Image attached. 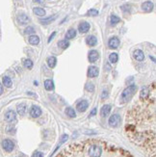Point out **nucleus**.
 Instances as JSON below:
<instances>
[{
	"instance_id": "nucleus-1",
	"label": "nucleus",
	"mask_w": 156,
	"mask_h": 157,
	"mask_svg": "<svg viewBox=\"0 0 156 157\" xmlns=\"http://www.w3.org/2000/svg\"><path fill=\"white\" fill-rule=\"evenodd\" d=\"M136 92H137V86L136 85H131L128 86V87L125 89L124 91L122 93V97H120V102L122 103H125L128 102L133 95H135Z\"/></svg>"
},
{
	"instance_id": "nucleus-2",
	"label": "nucleus",
	"mask_w": 156,
	"mask_h": 157,
	"mask_svg": "<svg viewBox=\"0 0 156 157\" xmlns=\"http://www.w3.org/2000/svg\"><path fill=\"white\" fill-rule=\"evenodd\" d=\"M1 145H2L3 149L5 151H7V152H11V151H13V149L15 148L14 142L12 140H10V139H5V140H3Z\"/></svg>"
},
{
	"instance_id": "nucleus-3",
	"label": "nucleus",
	"mask_w": 156,
	"mask_h": 157,
	"mask_svg": "<svg viewBox=\"0 0 156 157\" xmlns=\"http://www.w3.org/2000/svg\"><path fill=\"white\" fill-rule=\"evenodd\" d=\"M120 121H122L120 116L118 115V114H114V115H112L111 117H110L108 123H109V125L111 126V127H117V126L120 125Z\"/></svg>"
},
{
	"instance_id": "nucleus-4",
	"label": "nucleus",
	"mask_w": 156,
	"mask_h": 157,
	"mask_svg": "<svg viewBox=\"0 0 156 157\" xmlns=\"http://www.w3.org/2000/svg\"><path fill=\"white\" fill-rule=\"evenodd\" d=\"M42 109L39 107V106H36V105H33L30 109V116L32 118H39L40 116L42 115Z\"/></svg>"
},
{
	"instance_id": "nucleus-5",
	"label": "nucleus",
	"mask_w": 156,
	"mask_h": 157,
	"mask_svg": "<svg viewBox=\"0 0 156 157\" xmlns=\"http://www.w3.org/2000/svg\"><path fill=\"white\" fill-rule=\"evenodd\" d=\"M99 74V70L97 67L95 66H91V67L88 69V76L90 78H95L97 77Z\"/></svg>"
},
{
	"instance_id": "nucleus-6",
	"label": "nucleus",
	"mask_w": 156,
	"mask_h": 157,
	"mask_svg": "<svg viewBox=\"0 0 156 157\" xmlns=\"http://www.w3.org/2000/svg\"><path fill=\"white\" fill-rule=\"evenodd\" d=\"M88 58H89V61L91 63L97 62V61L99 59L98 51H97V50H91L89 52V55H88Z\"/></svg>"
},
{
	"instance_id": "nucleus-7",
	"label": "nucleus",
	"mask_w": 156,
	"mask_h": 157,
	"mask_svg": "<svg viewBox=\"0 0 156 157\" xmlns=\"http://www.w3.org/2000/svg\"><path fill=\"white\" fill-rule=\"evenodd\" d=\"M90 28H91L90 23H88V22H86V21H83L79 25H78V31L81 33V34H85V33H87L90 30Z\"/></svg>"
},
{
	"instance_id": "nucleus-8",
	"label": "nucleus",
	"mask_w": 156,
	"mask_h": 157,
	"mask_svg": "<svg viewBox=\"0 0 156 157\" xmlns=\"http://www.w3.org/2000/svg\"><path fill=\"white\" fill-rule=\"evenodd\" d=\"M108 45H109L110 48L112 49H116L119 47L120 45V40L118 37H113L111 39L109 40V42H108Z\"/></svg>"
},
{
	"instance_id": "nucleus-9",
	"label": "nucleus",
	"mask_w": 156,
	"mask_h": 157,
	"mask_svg": "<svg viewBox=\"0 0 156 157\" xmlns=\"http://www.w3.org/2000/svg\"><path fill=\"white\" fill-rule=\"evenodd\" d=\"M16 118H17V114L13 110L7 111L6 114H5V120H6V121H8V123H12V121H16Z\"/></svg>"
},
{
	"instance_id": "nucleus-10",
	"label": "nucleus",
	"mask_w": 156,
	"mask_h": 157,
	"mask_svg": "<svg viewBox=\"0 0 156 157\" xmlns=\"http://www.w3.org/2000/svg\"><path fill=\"white\" fill-rule=\"evenodd\" d=\"M88 107H89V103H88L87 100H81L76 105V108L79 112H85L88 109Z\"/></svg>"
},
{
	"instance_id": "nucleus-11",
	"label": "nucleus",
	"mask_w": 156,
	"mask_h": 157,
	"mask_svg": "<svg viewBox=\"0 0 156 157\" xmlns=\"http://www.w3.org/2000/svg\"><path fill=\"white\" fill-rule=\"evenodd\" d=\"M154 5L151 1H145L142 4V10L145 13H150L153 10Z\"/></svg>"
},
{
	"instance_id": "nucleus-12",
	"label": "nucleus",
	"mask_w": 156,
	"mask_h": 157,
	"mask_svg": "<svg viewBox=\"0 0 156 157\" xmlns=\"http://www.w3.org/2000/svg\"><path fill=\"white\" fill-rule=\"evenodd\" d=\"M133 56L138 62H143L145 60V54L141 49H136L134 53H133Z\"/></svg>"
},
{
	"instance_id": "nucleus-13",
	"label": "nucleus",
	"mask_w": 156,
	"mask_h": 157,
	"mask_svg": "<svg viewBox=\"0 0 156 157\" xmlns=\"http://www.w3.org/2000/svg\"><path fill=\"white\" fill-rule=\"evenodd\" d=\"M111 109H112V107L110 104H106V105L103 106V107L101 108V110H100V115H101V117H103V118L107 117V116L110 114V112H111Z\"/></svg>"
},
{
	"instance_id": "nucleus-14",
	"label": "nucleus",
	"mask_w": 156,
	"mask_h": 157,
	"mask_svg": "<svg viewBox=\"0 0 156 157\" xmlns=\"http://www.w3.org/2000/svg\"><path fill=\"white\" fill-rule=\"evenodd\" d=\"M17 21L20 24H26L30 21V17L25 14H20L17 16Z\"/></svg>"
},
{
	"instance_id": "nucleus-15",
	"label": "nucleus",
	"mask_w": 156,
	"mask_h": 157,
	"mask_svg": "<svg viewBox=\"0 0 156 157\" xmlns=\"http://www.w3.org/2000/svg\"><path fill=\"white\" fill-rule=\"evenodd\" d=\"M150 91L147 87H144L141 90L140 92V98L141 99H147L148 97H149Z\"/></svg>"
},
{
	"instance_id": "nucleus-16",
	"label": "nucleus",
	"mask_w": 156,
	"mask_h": 157,
	"mask_svg": "<svg viewBox=\"0 0 156 157\" xmlns=\"http://www.w3.org/2000/svg\"><path fill=\"white\" fill-rule=\"evenodd\" d=\"M86 44L90 46H95L97 44V39L95 36H88L86 38Z\"/></svg>"
},
{
	"instance_id": "nucleus-17",
	"label": "nucleus",
	"mask_w": 156,
	"mask_h": 157,
	"mask_svg": "<svg viewBox=\"0 0 156 157\" xmlns=\"http://www.w3.org/2000/svg\"><path fill=\"white\" fill-rule=\"evenodd\" d=\"M56 19H57V15H53V16H51V17H45V19H40V22H41L42 24L47 25V24L51 23L52 21H54V20Z\"/></svg>"
},
{
	"instance_id": "nucleus-18",
	"label": "nucleus",
	"mask_w": 156,
	"mask_h": 157,
	"mask_svg": "<svg viewBox=\"0 0 156 157\" xmlns=\"http://www.w3.org/2000/svg\"><path fill=\"white\" fill-rule=\"evenodd\" d=\"M29 44L32 45H38L40 44V38L37 35H31L29 37Z\"/></svg>"
},
{
	"instance_id": "nucleus-19",
	"label": "nucleus",
	"mask_w": 156,
	"mask_h": 157,
	"mask_svg": "<svg viewBox=\"0 0 156 157\" xmlns=\"http://www.w3.org/2000/svg\"><path fill=\"white\" fill-rule=\"evenodd\" d=\"M26 104L25 103H20V104H19L17 105V113H19V115H20V116H23L25 112H26Z\"/></svg>"
},
{
	"instance_id": "nucleus-20",
	"label": "nucleus",
	"mask_w": 156,
	"mask_h": 157,
	"mask_svg": "<svg viewBox=\"0 0 156 157\" xmlns=\"http://www.w3.org/2000/svg\"><path fill=\"white\" fill-rule=\"evenodd\" d=\"M44 88L46 91H52L54 89V83L52 80L47 79L44 81Z\"/></svg>"
},
{
	"instance_id": "nucleus-21",
	"label": "nucleus",
	"mask_w": 156,
	"mask_h": 157,
	"mask_svg": "<svg viewBox=\"0 0 156 157\" xmlns=\"http://www.w3.org/2000/svg\"><path fill=\"white\" fill-rule=\"evenodd\" d=\"M2 82H3V85L7 88H11L12 85H13L11 78H10L9 76H4L3 79H2Z\"/></svg>"
},
{
	"instance_id": "nucleus-22",
	"label": "nucleus",
	"mask_w": 156,
	"mask_h": 157,
	"mask_svg": "<svg viewBox=\"0 0 156 157\" xmlns=\"http://www.w3.org/2000/svg\"><path fill=\"white\" fill-rule=\"evenodd\" d=\"M76 36V30L75 29H69V31L67 32V34H66V38L67 40H71V39H73V38Z\"/></svg>"
},
{
	"instance_id": "nucleus-23",
	"label": "nucleus",
	"mask_w": 156,
	"mask_h": 157,
	"mask_svg": "<svg viewBox=\"0 0 156 157\" xmlns=\"http://www.w3.org/2000/svg\"><path fill=\"white\" fill-rule=\"evenodd\" d=\"M33 12H34L35 15H37V16H39V17H44L45 15V11L42 8H40V7H36V8H34Z\"/></svg>"
},
{
	"instance_id": "nucleus-24",
	"label": "nucleus",
	"mask_w": 156,
	"mask_h": 157,
	"mask_svg": "<svg viewBox=\"0 0 156 157\" xmlns=\"http://www.w3.org/2000/svg\"><path fill=\"white\" fill-rule=\"evenodd\" d=\"M58 46H59L60 48H62V49H67V47L69 46V42H67V40H60V42H58Z\"/></svg>"
},
{
	"instance_id": "nucleus-25",
	"label": "nucleus",
	"mask_w": 156,
	"mask_h": 157,
	"mask_svg": "<svg viewBox=\"0 0 156 157\" xmlns=\"http://www.w3.org/2000/svg\"><path fill=\"white\" fill-rule=\"evenodd\" d=\"M56 64H57V59L55 57H49L48 59H47V65H48L51 69L55 68Z\"/></svg>"
},
{
	"instance_id": "nucleus-26",
	"label": "nucleus",
	"mask_w": 156,
	"mask_h": 157,
	"mask_svg": "<svg viewBox=\"0 0 156 157\" xmlns=\"http://www.w3.org/2000/svg\"><path fill=\"white\" fill-rule=\"evenodd\" d=\"M66 114H67V116H69V118H75L76 117V113H75L74 109H72L71 107H67L66 109Z\"/></svg>"
},
{
	"instance_id": "nucleus-27",
	"label": "nucleus",
	"mask_w": 156,
	"mask_h": 157,
	"mask_svg": "<svg viewBox=\"0 0 156 157\" xmlns=\"http://www.w3.org/2000/svg\"><path fill=\"white\" fill-rule=\"evenodd\" d=\"M118 60H119V55H118L117 53H111V54H110L109 61L112 63V64H115V63H117Z\"/></svg>"
},
{
	"instance_id": "nucleus-28",
	"label": "nucleus",
	"mask_w": 156,
	"mask_h": 157,
	"mask_svg": "<svg viewBox=\"0 0 156 157\" xmlns=\"http://www.w3.org/2000/svg\"><path fill=\"white\" fill-rule=\"evenodd\" d=\"M23 66L26 68V69L31 70L32 68H33V62H32L30 59H25L23 60Z\"/></svg>"
},
{
	"instance_id": "nucleus-29",
	"label": "nucleus",
	"mask_w": 156,
	"mask_h": 157,
	"mask_svg": "<svg viewBox=\"0 0 156 157\" xmlns=\"http://www.w3.org/2000/svg\"><path fill=\"white\" fill-rule=\"evenodd\" d=\"M111 24L112 25H116V24H118L119 22L120 21V19L119 17H117V16H115V15H112L111 16Z\"/></svg>"
},
{
	"instance_id": "nucleus-30",
	"label": "nucleus",
	"mask_w": 156,
	"mask_h": 157,
	"mask_svg": "<svg viewBox=\"0 0 156 157\" xmlns=\"http://www.w3.org/2000/svg\"><path fill=\"white\" fill-rule=\"evenodd\" d=\"M34 33H35V29L32 26L26 27V28H25V30H24V34L25 35H33Z\"/></svg>"
},
{
	"instance_id": "nucleus-31",
	"label": "nucleus",
	"mask_w": 156,
	"mask_h": 157,
	"mask_svg": "<svg viewBox=\"0 0 156 157\" xmlns=\"http://www.w3.org/2000/svg\"><path fill=\"white\" fill-rule=\"evenodd\" d=\"M97 15H98V11L95 9H91L87 13V16H91V17H97Z\"/></svg>"
},
{
	"instance_id": "nucleus-32",
	"label": "nucleus",
	"mask_w": 156,
	"mask_h": 157,
	"mask_svg": "<svg viewBox=\"0 0 156 157\" xmlns=\"http://www.w3.org/2000/svg\"><path fill=\"white\" fill-rule=\"evenodd\" d=\"M87 91H89V92H94L95 91V85L93 84V83H87L86 84V87H85Z\"/></svg>"
},
{
	"instance_id": "nucleus-33",
	"label": "nucleus",
	"mask_w": 156,
	"mask_h": 157,
	"mask_svg": "<svg viewBox=\"0 0 156 157\" xmlns=\"http://www.w3.org/2000/svg\"><path fill=\"white\" fill-rule=\"evenodd\" d=\"M122 10L123 12H129L130 11V6L129 5H123V6H122Z\"/></svg>"
},
{
	"instance_id": "nucleus-34",
	"label": "nucleus",
	"mask_w": 156,
	"mask_h": 157,
	"mask_svg": "<svg viewBox=\"0 0 156 157\" xmlns=\"http://www.w3.org/2000/svg\"><path fill=\"white\" fill-rule=\"evenodd\" d=\"M31 157H44V154H42V152H41V151H36Z\"/></svg>"
},
{
	"instance_id": "nucleus-35",
	"label": "nucleus",
	"mask_w": 156,
	"mask_h": 157,
	"mask_svg": "<svg viewBox=\"0 0 156 157\" xmlns=\"http://www.w3.org/2000/svg\"><path fill=\"white\" fill-rule=\"evenodd\" d=\"M108 97V92L107 91H103L102 92V95H101V98L104 99V98H107Z\"/></svg>"
},
{
	"instance_id": "nucleus-36",
	"label": "nucleus",
	"mask_w": 156,
	"mask_h": 157,
	"mask_svg": "<svg viewBox=\"0 0 156 157\" xmlns=\"http://www.w3.org/2000/svg\"><path fill=\"white\" fill-rule=\"evenodd\" d=\"M55 36H56V32H53V33H52V34H51V36H50V37L48 38V40H47V42H50L52 40L54 39V37H55Z\"/></svg>"
},
{
	"instance_id": "nucleus-37",
	"label": "nucleus",
	"mask_w": 156,
	"mask_h": 157,
	"mask_svg": "<svg viewBox=\"0 0 156 157\" xmlns=\"http://www.w3.org/2000/svg\"><path fill=\"white\" fill-rule=\"evenodd\" d=\"M97 108H95L94 110H93L92 112H91V114H90V117H94V116L95 115V114H97Z\"/></svg>"
},
{
	"instance_id": "nucleus-38",
	"label": "nucleus",
	"mask_w": 156,
	"mask_h": 157,
	"mask_svg": "<svg viewBox=\"0 0 156 157\" xmlns=\"http://www.w3.org/2000/svg\"><path fill=\"white\" fill-rule=\"evenodd\" d=\"M3 92H4V90H3V86H2V84L0 83V95L3 93Z\"/></svg>"
},
{
	"instance_id": "nucleus-39",
	"label": "nucleus",
	"mask_w": 156,
	"mask_h": 157,
	"mask_svg": "<svg viewBox=\"0 0 156 157\" xmlns=\"http://www.w3.org/2000/svg\"><path fill=\"white\" fill-rule=\"evenodd\" d=\"M106 67H107V70H110V65L109 64H106Z\"/></svg>"
},
{
	"instance_id": "nucleus-40",
	"label": "nucleus",
	"mask_w": 156,
	"mask_h": 157,
	"mask_svg": "<svg viewBox=\"0 0 156 157\" xmlns=\"http://www.w3.org/2000/svg\"><path fill=\"white\" fill-rule=\"evenodd\" d=\"M17 157H26V156L23 155V154H20V155H19V156H17Z\"/></svg>"
}]
</instances>
